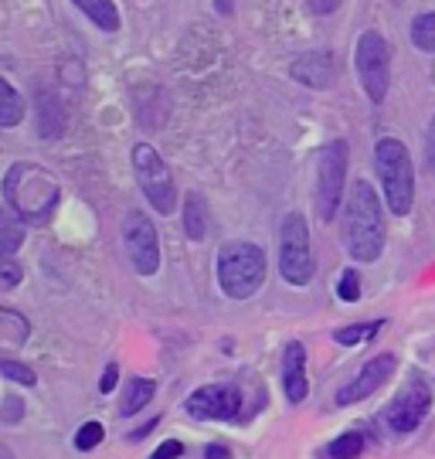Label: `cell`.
<instances>
[{
  "label": "cell",
  "instance_id": "cell-24",
  "mask_svg": "<svg viewBox=\"0 0 435 459\" xmlns=\"http://www.w3.org/2000/svg\"><path fill=\"white\" fill-rule=\"evenodd\" d=\"M337 296L344 303H357V299H361V276H357V269H344V273H340Z\"/></svg>",
  "mask_w": 435,
  "mask_h": 459
},
{
  "label": "cell",
  "instance_id": "cell-13",
  "mask_svg": "<svg viewBox=\"0 0 435 459\" xmlns=\"http://www.w3.org/2000/svg\"><path fill=\"white\" fill-rule=\"evenodd\" d=\"M283 392H286V402L300 405L309 394V381H307V347L300 341H290L286 351H283Z\"/></svg>",
  "mask_w": 435,
  "mask_h": 459
},
{
  "label": "cell",
  "instance_id": "cell-19",
  "mask_svg": "<svg viewBox=\"0 0 435 459\" xmlns=\"http://www.w3.org/2000/svg\"><path fill=\"white\" fill-rule=\"evenodd\" d=\"M204 218H208V214H204V197L191 195L187 204H184V231H187L191 242H201V238H204V225H208Z\"/></svg>",
  "mask_w": 435,
  "mask_h": 459
},
{
  "label": "cell",
  "instance_id": "cell-12",
  "mask_svg": "<svg viewBox=\"0 0 435 459\" xmlns=\"http://www.w3.org/2000/svg\"><path fill=\"white\" fill-rule=\"evenodd\" d=\"M395 368H398V361H395V354H378V358H371V361L364 364L361 371H357L344 388L337 392V405H354V402H364V398H371L381 385H385L387 377L395 375Z\"/></svg>",
  "mask_w": 435,
  "mask_h": 459
},
{
  "label": "cell",
  "instance_id": "cell-33",
  "mask_svg": "<svg viewBox=\"0 0 435 459\" xmlns=\"http://www.w3.org/2000/svg\"><path fill=\"white\" fill-rule=\"evenodd\" d=\"M153 429H157V419H153V422H146V426H140L136 432H129V443H136V439H146Z\"/></svg>",
  "mask_w": 435,
  "mask_h": 459
},
{
  "label": "cell",
  "instance_id": "cell-29",
  "mask_svg": "<svg viewBox=\"0 0 435 459\" xmlns=\"http://www.w3.org/2000/svg\"><path fill=\"white\" fill-rule=\"evenodd\" d=\"M344 0H307V7L313 14H334Z\"/></svg>",
  "mask_w": 435,
  "mask_h": 459
},
{
  "label": "cell",
  "instance_id": "cell-15",
  "mask_svg": "<svg viewBox=\"0 0 435 459\" xmlns=\"http://www.w3.org/2000/svg\"><path fill=\"white\" fill-rule=\"evenodd\" d=\"M28 337H31V324H28V316H21L14 310H4L0 307V347H17L28 344Z\"/></svg>",
  "mask_w": 435,
  "mask_h": 459
},
{
  "label": "cell",
  "instance_id": "cell-11",
  "mask_svg": "<svg viewBox=\"0 0 435 459\" xmlns=\"http://www.w3.org/2000/svg\"><path fill=\"white\" fill-rule=\"evenodd\" d=\"M187 415L201 422H228L242 409V392L235 385H204L187 398Z\"/></svg>",
  "mask_w": 435,
  "mask_h": 459
},
{
  "label": "cell",
  "instance_id": "cell-32",
  "mask_svg": "<svg viewBox=\"0 0 435 459\" xmlns=\"http://www.w3.org/2000/svg\"><path fill=\"white\" fill-rule=\"evenodd\" d=\"M204 459H231V449L218 443H208L204 446Z\"/></svg>",
  "mask_w": 435,
  "mask_h": 459
},
{
  "label": "cell",
  "instance_id": "cell-14",
  "mask_svg": "<svg viewBox=\"0 0 435 459\" xmlns=\"http://www.w3.org/2000/svg\"><path fill=\"white\" fill-rule=\"evenodd\" d=\"M292 79L309 89H326L334 82V55L330 51H307L292 62Z\"/></svg>",
  "mask_w": 435,
  "mask_h": 459
},
{
  "label": "cell",
  "instance_id": "cell-25",
  "mask_svg": "<svg viewBox=\"0 0 435 459\" xmlns=\"http://www.w3.org/2000/svg\"><path fill=\"white\" fill-rule=\"evenodd\" d=\"M21 279H24V269L7 252H0V290H14Z\"/></svg>",
  "mask_w": 435,
  "mask_h": 459
},
{
  "label": "cell",
  "instance_id": "cell-2",
  "mask_svg": "<svg viewBox=\"0 0 435 459\" xmlns=\"http://www.w3.org/2000/svg\"><path fill=\"white\" fill-rule=\"evenodd\" d=\"M4 197H7V208L21 218V221H48L55 208H58V197L62 187L51 178L45 167L38 164H14L4 178Z\"/></svg>",
  "mask_w": 435,
  "mask_h": 459
},
{
  "label": "cell",
  "instance_id": "cell-4",
  "mask_svg": "<svg viewBox=\"0 0 435 459\" xmlns=\"http://www.w3.org/2000/svg\"><path fill=\"white\" fill-rule=\"evenodd\" d=\"M218 286L228 299H248L265 282V252L252 242H228L218 252Z\"/></svg>",
  "mask_w": 435,
  "mask_h": 459
},
{
  "label": "cell",
  "instance_id": "cell-10",
  "mask_svg": "<svg viewBox=\"0 0 435 459\" xmlns=\"http://www.w3.org/2000/svg\"><path fill=\"white\" fill-rule=\"evenodd\" d=\"M429 405H432V392L422 377H412L402 392L387 402L385 409V426L395 432V436H405V432H415L422 426V419L429 415Z\"/></svg>",
  "mask_w": 435,
  "mask_h": 459
},
{
  "label": "cell",
  "instance_id": "cell-31",
  "mask_svg": "<svg viewBox=\"0 0 435 459\" xmlns=\"http://www.w3.org/2000/svg\"><path fill=\"white\" fill-rule=\"evenodd\" d=\"M425 153H429V167H432L435 174V116L432 123H429V133H425Z\"/></svg>",
  "mask_w": 435,
  "mask_h": 459
},
{
  "label": "cell",
  "instance_id": "cell-7",
  "mask_svg": "<svg viewBox=\"0 0 435 459\" xmlns=\"http://www.w3.org/2000/svg\"><path fill=\"white\" fill-rule=\"evenodd\" d=\"M347 157L351 150L344 140H330L317 157V214L323 221H334L340 212V197L347 184Z\"/></svg>",
  "mask_w": 435,
  "mask_h": 459
},
{
  "label": "cell",
  "instance_id": "cell-30",
  "mask_svg": "<svg viewBox=\"0 0 435 459\" xmlns=\"http://www.w3.org/2000/svg\"><path fill=\"white\" fill-rule=\"evenodd\" d=\"M116 381H119V368H116V364H109V368H106V375H102V381H99V392H113L116 388Z\"/></svg>",
  "mask_w": 435,
  "mask_h": 459
},
{
  "label": "cell",
  "instance_id": "cell-6",
  "mask_svg": "<svg viewBox=\"0 0 435 459\" xmlns=\"http://www.w3.org/2000/svg\"><path fill=\"white\" fill-rule=\"evenodd\" d=\"M133 174H136V184H140V191L146 195V201L157 212L161 214L174 212L178 187H174V174H170V167L163 164L157 147H150V143H136L133 147Z\"/></svg>",
  "mask_w": 435,
  "mask_h": 459
},
{
  "label": "cell",
  "instance_id": "cell-8",
  "mask_svg": "<svg viewBox=\"0 0 435 459\" xmlns=\"http://www.w3.org/2000/svg\"><path fill=\"white\" fill-rule=\"evenodd\" d=\"M354 65L368 99H371L374 106H381L387 96V85H391V48H387V41L381 34L364 31L357 38Z\"/></svg>",
  "mask_w": 435,
  "mask_h": 459
},
{
  "label": "cell",
  "instance_id": "cell-16",
  "mask_svg": "<svg viewBox=\"0 0 435 459\" xmlns=\"http://www.w3.org/2000/svg\"><path fill=\"white\" fill-rule=\"evenodd\" d=\"M72 4L96 24L99 31H119V11H116L113 0H72Z\"/></svg>",
  "mask_w": 435,
  "mask_h": 459
},
{
  "label": "cell",
  "instance_id": "cell-1",
  "mask_svg": "<svg viewBox=\"0 0 435 459\" xmlns=\"http://www.w3.org/2000/svg\"><path fill=\"white\" fill-rule=\"evenodd\" d=\"M344 248L354 263H374L385 252V212L371 184L354 181L344 208Z\"/></svg>",
  "mask_w": 435,
  "mask_h": 459
},
{
  "label": "cell",
  "instance_id": "cell-21",
  "mask_svg": "<svg viewBox=\"0 0 435 459\" xmlns=\"http://www.w3.org/2000/svg\"><path fill=\"white\" fill-rule=\"evenodd\" d=\"M364 446H368L364 432H340L337 439L326 446V453H330V459H357L364 453Z\"/></svg>",
  "mask_w": 435,
  "mask_h": 459
},
{
  "label": "cell",
  "instance_id": "cell-34",
  "mask_svg": "<svg viewBox=\"0 0 435 459\" xmlns=\"http://www.w3.org/2000/svg\"><path fill=\"white\" fill-rule=\"evenodd\" d=\"M0 459H14V456H11V449H7V446H0Z\"/></svg>",
  "mask_w": 435,
  "mask_h": 459
},
{
  "label": "cell",
  "instance_id": "cell-26",
  "mask_svg": "<svg viewBox=\"0 0 435 459\" xmlns=\"http://www.w3.org/2000/svg\"><path fill=\"white\" fill-rule=\"evenodd\" d=\"M0 377H11V381H17V385H28V388L38 381L28 364H17V361H0Z\"/></svg>",
  "mask_w": 435,
  "mask_h": 459
},
{
  "label": "cell",
  "instance_id": "cell-18",
  "mask_svg": "<svg viewBox=\"0 0 435 459\" xmlns=\"http://www.w3.org/2000/svg\"><path fill=\"white\" fill-rule=\"evenodd\" d=\"M153 392H157V385H153L150 377H133V381H129V388H126V394H123V405H119V411H123V415H136L140 409H146V405H150Z\"/></svg>",
  "mask_w": 435,
  "mask_h": 459
},
{
  "label": "cell",
  "instance_id": "cell-27",
  "mask_svg": "<svg viewBox=\"0 0 435 459\" xmlns=\"http://www.w3.org/2000/svg\"><path fill=\"white\" fill-rule=\"evenodd\" d=\"M102 443V426L99 422H85V426L75 432V449H96V446Z\"/></svg>",
  "mask_w": 435,
  "mask_h": 459
},
{
  "label": "cell",
  "instance_id": "cell-5",
  "mask_svg": "<svg viewBox=\"0 0 435 459\" xmlns=\"http://www.w3.org/2000/svg\"><path fill=\"white\" fill-rule=\"evenodd\" d=\"M279 273L290 286H307L317 263H313V246H309V225L300 212H290L279 229Z\"/></svg>",
  "mask_w": 435,
  "mask_h": 459
},
{
  "label": "cell",
  "instance_id": "cell-28",
  "mask_svg": "<svg viewBox=\"0 0 435 459\" xmlns=\"http://www.w3.org/2000/svg\"><path fill=\"white\" fill-rule=\"evenodd\" d=\"M180 456H184V443L180 439H167V443H161L153 449L150 459H180Z\"/></svg>",
  "mask_w": 435,
  "mask_h": 459
},
{
  "label": "cell",
  "instance_id": "cell-20",
  "mask_svg": "<svg viewBox=\"0 0 435 459\" xmlns=\"http://www.w3.org/2000/svg\"><path fill=\"white\" fill-rule=\"evenodd\" d=\"M21 246H24V225L7 208H0V252L14 255Z\"/></svg>",
  "mask_w": 435,
  "mask_h": 459
},
{
  "label": "cell",
  "instance_id": "cell-3",
  "mask_svg": "<svg viewBox=\"0 0 435 459\" xmlns=\"http://www.w3.org/2000/svg\"><path fill=\"white\" fill-rule=\"evenodd\" d=\"M374 170L381 181V195H385L387 212L395 218H405L415 204V167H412V153L402 140L385 136L374 147Z\"/></svg>",
  "mask_w": 435,
  "mask_h": 459
},
{
  "label": "cell",
  "instance_id": "cell-17",
  "mask_svg": "<svg viewBox=\"0 0 435 459\" xmlns=\"http://www.w3.org/2000/svg\"><path fill=\"white\" fill-rule=\"evenodd\" d=\"M24 119V99L14 92V85L7 79H0V126L11 130Z\"/></svg>",
  "mask_w": 435,
  "mask_h": 459
},
{
  "label": "cell",
  "instance_id": "cell-23",
  "mask_svg": "<svg viewBox=\"0 0 435 459\" xmlns=\"http://www.w3.org/2000/svg\"><path fill=\"white\" fill-rule=\"evenodd\" d=\"M378 330H381V320H371V324H357V327L337 330V333H334V341L344 344V347H354V344H361V341H371Z\"/></svg>",
  "mask_w": 435,
  "mask_h": 459
},
{
  "label": "cell",
  "instance_id": "cell-22",
  "mask_svg": "<svg viewBox=\"0 0 435 459\" xmlns=\"http://www.w3.org/2000/svg\"><path fill=\"white\" fill-rule=\"evenodd\" d=\"M412 45L435 55V14H419L412 21Z\"/></svg>",
  "mask_w": 435,
  "mask_h": 459
},
{
  "label": "cell",
  "instance_id": "cell-9",
  "mask_svg": "<svg viewBox=\"0 0 435 459\" xmlns=\"http://www.w3.org/2000/svg\"><path fill=\"white\" fill-rule=\"evenodd\" d=\"M123 246L140 276H153L161 269V238L144 212H129L123 218Z\"/></svg>",
  "mask_w": 435,
  "mask_h": 459
}]
</instances>
